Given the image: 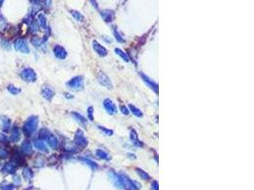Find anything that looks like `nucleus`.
I'll return each mask as SVG.
<instances>
[{"instance_id": "f257e3e1", "label": "nucleus", "mask_w": 254, "mask_h": 190, "mask_svg": "<svg viewBox=\"0 0 254 190\" xmlns=\"http://www.w3.org/2000/svg\"><path fill=\"white\" fill-rule=\"evenodd\" d=\"M38 126V117L36 116H30L29 117L23 126V132L27 136L32 135L33 133L36 130Z\"/></svg>"}, {"instance_id": "f03ea898", "label": "nucleus", "mask_w": 254, "mask_h": 190, "mask_svg": "<svg viewBox=\"0 0 254 190\" xmlns=\"http://www.w3.org/2000/svg\"><path fill=\"white\" fill-rule=\"evenodd\" d=\"M66 85L72 90H81L84 89V78L83 76H75L69 82H67Z\"/></svg>"}, {"instance_id": "7ed1b4c3", "label": "nucleus", "mask_w": 254, "mask_h": 190, "mask_svg": "<svg viewBox=\"0 0 254 190\" xmlns=\"http://www.w3.org/2000/svg\"><path fill=\"white\" fill-rule=\"evenodd\" d=\"M20 76H21V78L25 82H29V83H33V82H35L36 79H37V75H36L35 71L32 68H26V69H24L21 71V73H20Z\"/></svg>"}, {"instance_id": "20e7f679", "label": "nucleus", "mask_w": 254, "mask_h": 190, "mask_svg": "<svg viewBox=\"0 0 254 190\" xmlns=\"http://www.w3.org/2000/svg\"><path fill=\"white\" fill-rule=\"evenodd\" d=\"M14 49L18 51H20V52H23V53H29L30 52V49H29L27 41H26L25 39H22V38H19V39L15 40Z\"/></svg>"}, {"instance_id": "39448f33", "label": "nucleus", "mask_w": 254, "mask_h": 190, "mask_svg": "<svg viewBox=\"0 0 254 190\" xmlns=\"http://www.w3.org/2000/svg\"><path fill=\"white\" fill-rule=\"evenodd\" d=\"M97 79H98V82L103 86H105L106 89H112V83L110 79V77H108L106 73L104 72H99V74H98L97 76Z\"/></svg>"}, {"instance_id": "423d86ee", "label": "nucleus", "mask_w": 254, "mask_h": 190, "mask_svg": "<svg viewBox=\"0 0 254 190\" xmlns=\"http://www.w3.org/2000/svg\"><path fill=\"white\" fill-rule=\"evenodd\" d=\"M103 105H104L105 109L107 110V112L110 115H113V114L117 113V107L111 99H110V98L105 99L104 102H103Z\"/></svg>"}, {"instance_id": "0eeeda50", "label": "nucleus", "mask_w": 254, "mask_h": 190, "mask_svg": "<svg viewBox=\"0 0 254 190\" xmlns=\"http://www.w3.org/2000/svg\"><path fill=\"white\" fill-rule=\"evenodd\" d=\"M92 48L94 50L95 52L100 56V57H105V56L108 54V50L107 49L102 46L101 44L98 43V41L96 40H93L92 41Z\"/></svg>"}, {"instance_id": "6e6552de", "label": "nucleus", "mask_w": 254, "mask_h": 190, "mask_svg": "<svg viewBox=\"0 0 254 190\" xmlns=\"http://www.w3.org/2000/svg\"><path fill=\"white\" fill-rule=\"evenodd\" d=\"M139 74H140V76L142 77L143 81L147 84V86H149V88H150L153 91L156 92V93H158V85H157V83H155L153 80H152L149 78V77H148L146 74H144L143 72H140Z\"/></svg>"}, {"instance_id": "1a4fd4ad", "label": "nucleus", "mask_w": 254, "mask_h": 190, "mask_svg": "<svg viewBox=\"0 0 254 190\" xmlns=\"http://www.w3.org/2000/svg\"><path fill=\"white\" fill-rule=\"evenodd\" d=\"M41 93H42V96L46 100H51L53 97L54 96V90L49 85H45L43 86L42 89H41Z\"/></svg>"}, {"instance_id": "9d476101", "label": "nucleus", "mask_w": 254, "mask_h": 190, "mask_svg": "<svg viewBox=\"0 0 254 190\" xmlns=\"http://www.w3.org/2000/svg\"><path fill=\"white\" fill-rule=\"evenodd\" d=\"M74 141H75L76 145L78 146H80V147H85L88 145V140L85 138L84 134H83V132L81 130L77 131V133L75 134Z\"/></svg>"}, {"instance_id": "9b49d317", "label": "nucleus", "mask_w": 254, "mask_h": 190, "mask_svg": "<svg viewBox=\"0 0 254 190\" xmlns=\"http://www.w3.org/2000/svg\"><path fill=\"white\" fill-rule=\"evenodd\" d=\"M53 53L55 55V57L57 59H60V60H63V59H65L67 57V51H66V50L62 47V46H60V45L54 46Z\"/></svg>"}, {"instance_id": "f8f14e48", "label": "nucleus", "mask_w": 254, "mask_h": 190, "mask_svg": "<svg viewBox=\"0 0 254 190\" xmlns=\"http://www.w3.org/2000/svg\"><path fill=\"white\" fill-rule=\"evenodd\" d=\"M15 170H16V165L13 162H9L5 163V166L2 168V172L4 174H11L15 172Z\"/></svg>"}, {"instance_id": "ddd939ff", "label": "nucleus", "mask_w": 254, "mask_h": 190, "mask_svg": "<svg viewBox=\"0 0 254 190\" xmlns=\"http://www.w3.org/2000/svg\"><path fill=\"white\" fill-rule=\"evenodd\" d=\"M71 115L74 117V119H75L77 122H78L83 127H87V126H88V120H87V118H85L82 114L78 113V112H71Z\"/></svg>"}, {"instance_id": "4468645a", "label": "nucleus", "mask_w": 254, "mask_h": 190, "mask_svg": "<svg viewBox=\"0 0 254 190\" xmlns=\"http://www.w3.org/2000/svg\"><path fill=\"white\" fill-rule=\"evenodd\" d=\"M0 123H1V129L4 132H8L11 127V120L6 116H2L0 118Z\"/></svg>"}, {"instance_id": "2eb2a0df", "label": "nucleus", "mask_w": 254, "mask_h": 190, "mask_svg": "<svg viewBox=\"0 0 254 190\" xmlns=\"http://www.w3.org/2000/svg\"><path fill=\"white\" fill-rule=\"evenodd\" d=\"M102 18L105 20L106 22H111L114 19V12L110 11V10H105V11H101L100 13Z\"/></svg>"}, {"instance_id": "dca6fc26", "label": "nucleus", "mask_w": 254, "mask_h": 190, "mask_svg": "<svg viewBox=\"0 0 254 190\" xmlns=\"http://www.w3.org/2000/svg\"><path fill=\"white\" fill-rule=\"evenodd\" d=\"M20 139H21V132H20L19 128L17 126L13 127V129L11 131V138H10V140L12 142H18Z\"/></svg>"}, {"instance_id": "f3484780", "label": "nucleus", "mask_w": 254, "mask_h": 190, "mask_svg": "<svg viewBox=\"0 0 254 190\" xmlns=\"http://www.w3.org/2000/svg\"><path fill=\"white\" fill-rule=\"evenodd\" d=\"M21 149L23 151V153H25L26 155H30V154L33 153V145L30 141H25L23 142V143L21 145Z\"/></svg>"}, {"instance_id": "a211bd4d", "label": "nucleus", "mask_w": 254, "mask_h": 190, "mask_svg": "<svg viewBox=\"0 0 254 190\" xmlns=\"http://www.w3.org/2000/svg\"><path fill=\"white\" fill-rule=\"evenodd\" d=\"M32 44L34 46L36 49L39 50H45V41L39 37H33L32 39Z\"/></svg>"}, {"instance_id": "6ab92c4d", "label": "nucleus", "mask_w": 254, "mask_h": 190, "mask_svg": "<svg viewBox=\"0 0 254 190\" xmlns=\"http://www.w3.org/2000/svg\"><path fill=\"white\" fill-rule=\"evenodd\" d=\"M47 143H48V145L51 147L53 148V149H55L56 147L58 146V140L57 138H56L54 135L53 134H50L48 137H47Z\"/></svg>"}, {"instance_id": "aec40b11", "label": "nucleus", "mask_w": 254, "mask_h": 190, "mask_svg": "<svg viewBox=\"0 0 254 190\" xmlns=\"http://www.w3.org/2000/svg\"><path fill=\"white\" fill-rule=\"evenodd\" d=\"M129 137H131V143H133L134 146H142V143L139 141V139H138V135H137L136 131L134 130V129H131V134H129Z\"/></svg>"}, {"instance_id": "412c9836", "label": "nucleus", "mask_w": 254, "mask_h": 190, "mask_svg": "<svg viewBox=\"0 0 254 190\" xmlns=\"http://www.w3.org/2000/svg\"><path fill=\"white\" fill-rule=\"evenodd\" d=\"M34 146L37 148L38 150L43 151V152H48V148H47V146L44 141L42 140H36L34 142Z\"/></svg>"}, {"instance_id": "4be33fe9", "label": "nucleus", "mask_w": 254, "mask_h": 190, "mask_svg": "<svg viewBox=\"0 0 254 190\" xmlns=\"http://www.w3.org/2000/svg\"><path fill=\"white\" fill-rule=\"evenodd\" d=\"M95 155L99 159H102V160H106V161L110 160V155H108V154L103 149H96Z\"/></svg>"}, {"instance_id": "5701e85b", "label": "nucleus", "mask_w": 254, "mask_h": 190, "mask_svg": "<svg viewBox=\"0 0 254 190\" xmlns=\"http://www.w3.org/2000/svg\"><path fill=\"white\" fill-rule=\"evenodd\" d=\"M114 52L119 56V57H121L124 61H126V62H128V61H129V58H128V54L125 52V51H123L121 49L115 48V49H114Z\"/></svg>"}, {"instance_id": "b1692460", "label": "nucleus", "mask_w": 254, "mask_h": 190, "mask_svg": "<svg viewBox=\"0 0 254 190\" xmlns=\"http://www.w3.org/2000/svg\"><path fill=\"white\" fill-rule=\"evenodd\" d=\"M128 107H129V109H131V111L132 112V114L134 115V116H136V117H143V112H142V110H140L138 107H136L135 106H133V105H128Z\"/></svg>"}, {"instance_id": "393cba45", "label": "nucleus", "mask_w": 254, "mask_h": 190, "mask_svg": "<svg viewBox=\"0 0 254 190\" xmlns=\"http://www.w3.org/2000/svg\"><path fill=\"white\" fill-rule=\"evenodd\" d=\"M38 22H39V26L42 29H46L47 28V19L44 14H39L38 15Z\"/></svg>"}, {"instance_id": "a878e982", "label": "nucleus", "mask_w": 254, "mask_h": 190, "mask_svg": "<svg viewBox=\"0 0 254 190\" xmlns=\"http://www.w3.org/2000/svg\"><path fill=\"white\" fill-rule=\"evenodd\" d=\"M7 89H8V91L10 92V93L13 94V95H16V94L19 93L20 91H21L19 88H17V86H15L13 85H9L7 86Z\"/></svg>"}, {"instance_id": "bb28decb", "label": "nucleus", "mask_w": 254, "mask_h": 190, "mask_svg": "<svg viewBox=\"0 0 254 190\" xmlns=\"http://www.w3.org/2000/svg\"><path fill=\"white\" fill-rule=\"evenodd\" d=\"M81 160L84 162V163H86V165H88L89 166H91L92 169H97V168H98V165H97V163H96L95 162H93V161L90 160V159L82 158Z\"/></svg>"}, {"instance_id": "cd10ccee", "label": "nucleus", "mask_w": 254, "mask_h": 190, "mask_svg": "<svg viewBox=\"0 0 254 190\" xmlns=\"http://www.w3.org/2000/svg\"><path fill=\"white\" fill-rule=\"evenodd\" d=\"M23 176H24V178L26 180H27V181H30V180L33 178V174L32 170H30V168H25L23 170Z\"/></svg>"}, {"instance_id": "c85d7f7f", "label": "nucleus", "mask_w": 254, "mask_h": 190, "mask_svg": "<svg viewBox=\"0 0 254 190\" xmlns=\"http://www.w3.org/2000/svg\"><path fill=\"white\" fill-rule=\"evenodd\" d=\"M71 13L72 14V16L74 17L75 20H77V21H83L84 20V16H83V14L77 11H71Z\"/></svg>"}, {"instance_id": "c756f323", "label": "nucleus", "mask_w": 254, "mask_h": 190, "mask_svg": "<svg viewBox=\"0 0 254 190\" xmlns=\"http://www.w3.org/2000/svg\"><path fill=\"white\" fill-rule=\"evenodd\" d=\"M136 172H137L138 175H139L140 177H141L143 180H149V174H148L146 171L142 170V169H140V168H136Z\"/></svg>"}, {"instance_id": "7c9ffc66", "label": "nucleus", "mask_w": 254, "mask_h": 190, "mask_svg": "<svg viewBox=\"0 0 254 190\" xmlns=\"http://www.w3.org/2000/svg\"><path fill=\"white\" fill-rule=\"evenodd\" d=\"M113 33H114V36H115V38L117 39L118 42H120V43H123V42H124L123 35L120 34V33L118 32V30H117L116 28H113Z\"/></svg>"}, {"instance_id": "2f4dec72", "label": "nucleus", "mask_w": 254, "mask_h": 190, "mask_svg": "<svg viewBox=\"0 0 254 190\" xmlns=\"http://www.w3.org/2000/svg\"><path fill=\"white\" fill-rule=\"evenodd\" d=\"M50 134H51V132L48 129H46V128H43V129H41V131H40V137L44 138V139H47V137H48Z\"/></svg>"}, {"instance_id": "473e14b6", "label": "nucleus", "mask_w": 254, "mask_h": 190, "mask_svg": "<svg viewBox=\"0 0 254 190\" xmlns=\"http://www.w3.org/2000/svg\"><path fill=\"white\" fill-rule=\"evenodd\" d=\"M0 186H1L2 190H13V186H12V184H10L8 183H3Z\"/></svg>"}, {"instance_id": "72a5a7b5", "label": "nucleus", "mask_w": 254, "mask_h": 190, "mask_svg": "<svg viewBox=\"0 0 254 190\" xmlns=\"http://www.w3.org/2000/svg\"><path fill=\"white\" fill-rule=\"evenodd\" d=\"M7 157H8V152H7V150L5 149L4 147L0 146V158L5 159V158H7Z\"/></svg>"}, {"instance_id": "f704fd0d", "label": "nucleus", "mask_w": 254, "mask_h": 190, "mask_svg": "<svg viewBox=\"0 0 254 190\" xmlns=\"http://www.w3.org/2000/svg\"><path fill=\"white\" fill-rule=\"evenodd\" d=\"M99 127V129H101L103 132L105 133V134H107V135H108V136H111L112 134H113V131L112 130H110V129H107V128H105V127H103V126H98Z\"/></svg>"}, {"instance_id": "c9c22d12", "label": "nucleus", "mask_w": 254, "mask_h": 190, "mask_svg": "<svg viewBox=\"0 0 254 190\" xmlns=\"http://www.w3.org/2000/svg\"><path fill=\"white\" fill-rule=\"evenodd\" d=\"M0 142L3 143H9L10 140L8 139L7 136H5L2 133H0Z\"/></svg>"}, {"instance_id": "e433bc0d", "label": "nucleus", "mask_w": 254, "mask_h": 190, "mask_svg": "<svg viewBox=\"0 0 254 190\" xmlns=\"http://www.w3.org/2000/svg\"><path fill=\"white\" fill-rule=\"evenodd\" d=\"M120 109H121V111H122V113H123V114H125V115H128L129 110L128 109V107H127L126 106L121 105V106H120Z\"/></svg>"}, {"instance_id": "4c0bfd02", "label": "nucleus", "mask_w": 254, "mask_h": 190, "mask_svg": "<svg viewBox=\"0 0 254 190\" xmlns=\"http://www.w3.org/2000/svg\"><path fill=\"white\" fill-rule=\"evenodd\" d=\"M30 30H33V32H37L38 30V27H37V23L34 22L32 26H30Z\"/></svg>"}, {"instance_id": "58836bf2", "label": "nucleus", "mask_w": 254, "mask_h": 190, "mask_svg": "<svg viewBox=\"0 0 254 190\" xmlns=\"http://www.w3.org/2000/svg\"><path fill=\"white\" fill-rule=\"evenodd\" d=\"M93 109H92V106H90L89 107V110H88V112H89V118H90V120L91 121H92L93 120V117H92V110Z\"/></svg>"}, {"instance_id": "ea45409f", "label": "nucleus", "mask_w": 254, "mask_h": 190, "mask_svg": "<svg viewBox=\"0 0 254 190\" xmlns=\"http://www.w3.org/2000/svg\"><path fill=\"white\" fill-rule=\"evenodd\" d=\"M13 179H14V182L16 181V183H14L15 186H18V184H20V183H21V181H20V179H19V177H18V176H15Z\"/></svg>"}, {"instance_id": "a19ab883", "label": "nucleus", "mask_w": 254, "mask_h": 190, "mask_svg": "<svg viewBox=\"0 0 254 190\" xmlns=\"http://www.w3.org/2000/svg\"><path fill=\"white\" fill-rule=\"evenodd\" d=\"M152 186L154 190H158V183L157 182H153L152 183Z\"/></svg>"}]
</instances>
